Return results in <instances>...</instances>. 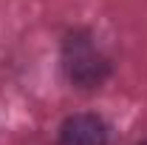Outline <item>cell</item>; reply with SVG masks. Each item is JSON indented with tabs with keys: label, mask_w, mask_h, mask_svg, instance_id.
I'll use <instances>...</instances> for the list:
<instances>
[{
	"label": "cell",
	"mask_w": 147,
	"mask_h": 145,
	"mask_svg": "<svg viewBox=\"0 0 147 145\" xmlns=\"http://www.w3.org/2000/svg\"><path fill=\"white\" fill-rule=\"evenodd\" d=\"M62 68H65V74L74 85L96 88V85L105 83L110 63L85 31H74L62 43Z\"/></svg>",
	"instance_id": "cell-1"
},
{
	"label": "cell",
	"mask_w": 147,
	"mask_h": 145,
	"mask_svg": "<svg viewBox=\"0 0 147 145\" xmlns=\"http://www.w3.org/2000/svg\"><path fill=\"white\" fill-rule=\"evenodd\" d=\"M142 145H147V142H142Z\"/></svg>",
	"instance_id": "cell-3"
},
{
	"label": "cell",
	"mask_w": 147,
	"mask_h": 145,
	"mask_svg": "<svg viewBox=\"0 0 147 145\" xmlns=\"http://www.w3.org/2000/svg\"><path fill=\"white\" fill-rule=\"evenodd\" d=\"M57 145H108V125L93 114H74L62 122Z\"/></svg>",
	"instance_id": "cell-2"
}]
</instances>
